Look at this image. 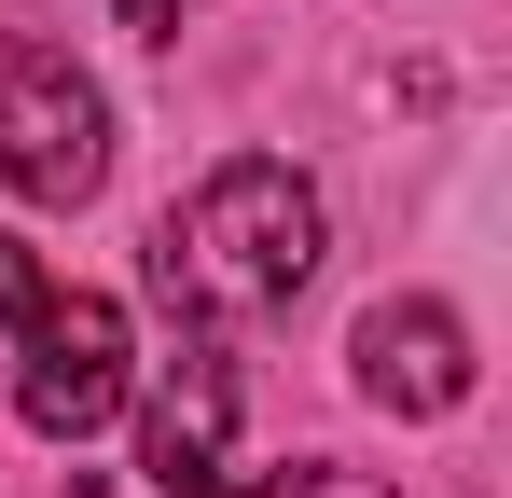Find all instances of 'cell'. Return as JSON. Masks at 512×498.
I'll return each instance as SVG.
<instances>
[{"instance_id": "3", "label": "cell", "mask_w": 512, "mask_h": 498, "mask_svg": "<svg viewBox=\"0 0 512 498\" xmlns=\"http://www.w3.org/2000/svg\"><path fill=\"white\" fill-rule=\"evenodd\" d=\"M14 415L42 443H97L125 415V305L111 291H28V319H14Z\"/></svg>"}, {"instance_id": "7", "label": "cell", "mask_w": 512, "mask_h": 498, "mask_svg": "<svg viewBox=\"0 0 512 498\" xmlns=\"http://www.w3.org/2000/svg\"><path fill=\"white\" fill-rule=\"evenodd\" d=\"M125 28L139 42H180V0H125Z\"/></svg>"}, {"instance_id": "4", "label": "cell", "mask_w": 512, "mask_h": 498, "mask_svg": "<svg viewBox=\"0 0 512 498\" xmlns=\"http://www.w3.org/2000/svg\"><path fill=\"white\" fill-rule=\"evenodd\" d=\"M139 457H153L167 498H277V471L236 457V360H222V346H180V360H167Z\"/></svg>"}, {"instance_id": "2", "label": "cell", "mask_w": 512, "mask_h": 498, "mask_svg": "<svg viewBox=\"0 0 512 498\" xmlns=\"http://www.w3.org/2000/svg\"><path fill=\"white\" fill-rule=\"evenodd\" d=\"M0 180L28 208H84L97 180H111V97L56 42H14L0 56Z\"/></svg>"}, {"instance_id": "6", "label": "cell", "mask_w": 512, "mask_h": 498, "mask_svg": "<svg viewBox=\"0 0 512 498\" xmlns=\"http://www.w3.org/2000/svg\"><path fill=\"white\" fill-rule=\"evenodd\" d=\"M28 291H42V263H28L14 236H0V319H28Z\"/></svg>"}, {"instance_id": "5", "label": "cell", "mask_w": 512, "mask_h": 498, "mask_svg": "<svg viewBox=\"0 0 512 498\" xmlns=\"http://www.w3.org/2000/svg\"><path fill=\"white\" fill-rule=\"evenodd\" d=\"M346 360H360V388H374L388 415H457V402H471V332H457V305H429V291L360 305Z\"/></svg>"}, {"instance_id": "1", "label": "cell", "mask_w": 512, "mask_h": 498, "mask_svg": "<svg viewBox=\"0 0 512 498\" xmlns=\"http://www.w3.org/2000/svg\"><path fill=\"white\" fill-rule=\"evenodd\" d=\"M305 277H319V194H305V166H277V153L208 166L194 208H167V236H153V291L194 305V319H263Z\"/></svg>"}]
</instances>
